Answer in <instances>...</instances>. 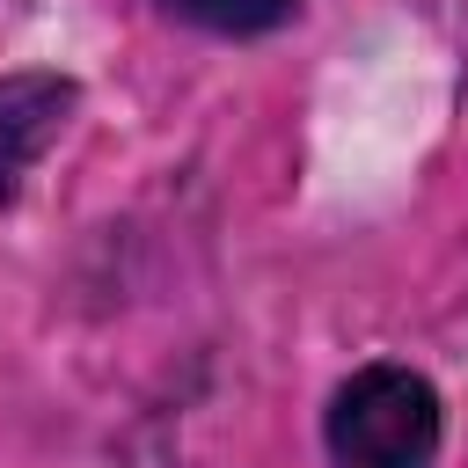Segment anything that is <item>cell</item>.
<instances>
[{
  "instance_id": "1",
  "label": "cell",
  "mask_w": 468,
  "mask_h": 468,
  "mask_svg": "<svg viewBox=\"0 0 468 468\" xmlns=\"http://www.w3.org/2000/svg\"><path fill=\"white\" fill-rule=\"evenodd\" d=\"M439 446H446V402L431 373L402 358H366L329 388L322 410L329 468H439Z\"/></svg>"
},
{
  "instance_id": "2",
  "label": "cell",
  "mask_w": 468,
  "mask_h": 468,
  "mask_svg": "<svg viewBox=\"0 0 468 468\" xmlns=\"http://www.w3.org/2000/svg\"><path fill=\"white\" fill-rule=\"evenodd\" d=\"M80 110V80L58 66H22L0 73V212L22 197V183L37 176V161L58 146V132Z\"/></svg>"
},
{
  "instance_id": "3",
  "label": "cell",
  "mask_w": 468,
  "mask_h": 468,
  "mask_svg": "<svg viewBox=\"0 0 468 468\" xmlns=\"http://www.w3.org/2000/svg\"><path fill=\"white\" fill-rule=\"evenodd\" d=\"M168 22L183 29H205V37H227V44H249V37H278L285 22H300V0H154Z\"/></svg>"
}]
</instances>
